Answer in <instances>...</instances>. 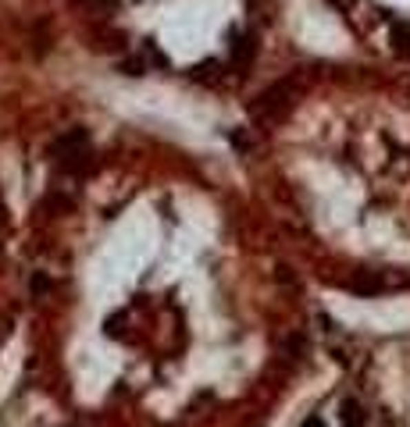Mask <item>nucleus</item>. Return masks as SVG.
<instances>
[{
    "label": "nucleus",
    "instance_id": "obj_7",
    "mask_svg": "<svg viewBox=\"0 0 410 427\" xmlns=\"http://www.w3.org/2000/svg\"><path fill=\"white\" fill-rule=\"evenodd\" d=\"M303 427H325V424H321V420H307Z\"/></svg>",
    "mask_w": 410,
    "mask_h": 427
},
{
    "label": "nucleus",
    "instance_id": "obj_2",
    "mask_svg": "<svg viewBox=\"0 0 410 427\" xmlns=\"http://www.w3.org/2000/svg\"><path fill=\"white\" fill-rule=\"evenodd\" d=\"M289 96H293V85H289V82L271 85L268 93H260V96H257L254 114H260V118H275V114H282L285 107H289Z\"/></svg>",
    "mask_w": 410,
    "mask_h": 427
},
{
    "label": "nucleus",
    "instance_id": "obj_3",
    "mask_svg": "<svg viewBox=\"0 0 410 427\" xmlns=\"http://www.w3.org/2000/svg\"><path fill=\"white\" fill-rule=\"evenodd\" d=\"M342 427H364V413H360V406L353 399L342 402Z\"/></svg>",
    "mask_w": 410,
    "mask_h": 427
},
{
    "label": "nucleus",
    "instance_id": "obj_6",
    "mask_svg": "<svg viewBox=\"0 0 410 427\" xmlns=\"http://www.w3.org/2000/svg\"><path fill=\"white\" fill-rule=\"evenodd\" d=\"M82 4H93L96 11H107V8H114L118 0H82Z\"/></svg>",
    "mask_w": 410,
    "mask_h": 427
},
{
    "label": "nucleus",
    "instance_id": "obj_4",
    "mask_svg": "<svg viewBox=\"0 0 410 427\" xmlns=\"http://www.w3.org/2000/svg\"><path fill=\"white\" fill-rule=\"evenodd\" d=\"M393 50H396L400 57H410V29H407V25H396V29H393Z\"/></svg>",
    "mask_w": 410,
    "mask_h": 427
},
{
    "label": "nucleus",
    "instance_id": "obj_1",
    "mask_svg": "<svg viewBox=\"0 0 410 427\" xmlns=\"http://www.w3.org/2000/svg\"><path fill=\"white\" fill-rule=\"evenodd\" d=\"M54 164L61 171H68V175H79V171H86L90 167V157H93V149H90V136L82 132V128H68L65 136H57L54 139Z\"/></svg>",
    "mask_w": 410,
    "mask_h": 427
},
{
    "label": "nucleus",
    "instance_id": "obj_5",
    "mask_svg": "<svg viewBox=\"0 0 410 427\" xmlns=\"http://www.w3.org/2000/svg\"><path fill=\"white\" fill-rule=\"evenodd\" d=\"M43 292H50V278L47 274H36L32 278V295H43Z\"/></svg>",
    "mask_w": 410,
    "mask_h": 427
}]
</instances>
